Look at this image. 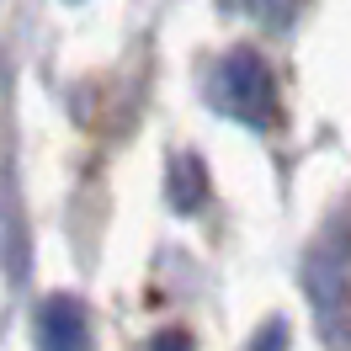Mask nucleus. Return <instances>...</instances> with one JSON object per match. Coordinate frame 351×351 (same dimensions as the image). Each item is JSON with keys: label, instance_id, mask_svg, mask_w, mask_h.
Masks as SVG:
<instances>
[{"label": "nucleus", "instance_id": "f257e3e1", "mask_svg": "<svg viewBox=\"0 0 351 351\" xmlns=\"http://www.w3.org/2000/svg\"><path fill=\"white\" fill-rule=\"evenodd\" d=\"M219 101L229 117H240L250 128H271L277 123V80L266 69L261 53L250 48H234L219 69Z\"/></svg>", "mask_w": 351, "mask_h": 351}, {"label": "nucleus", "instance_id": "f03ea898", "mask_svg": "<svg viewBox=\"0 0 351 351\" xmlns=\"http://www.w3.org/2000/svg\"><path fill=\"white\" fill-rule=\"evenodd\" d=\"M38 351H86V308L69 293H53L38 308Z\"/></svg>", "mask_w": 351, "mask_h": 351}, {"label": "nucleus", "instance_id": "7ed1b4c3", "mask_svg": "<svg viewBox=\"0 0 351 351\" xmlns=\"http://www.w3.org/2000/svg\"><path fill=\"white\" fill-rule=\"evenodd\" d=\"M165 192H171L176 213H197L202 202H208V171H202L197 154H176L171 165H165Z\"/></svg>", "mask_w": 351, "mask_h": 351}, {"label": "nucleus", "instance_id": "20e7f679", "mask_svg": "<svg viewBox=\"0 0 351 351\" xmlns=\"http://www.w3.org/2000/svg\"><path fill=\"white\" fill-rule=\"evenodd\" d=\"M250 351H287V325H282V319H271V325L256 335V346H250Z\"/></svg>", "mask_w": 351, "mask_h": 351}, {"label": "nucleus", "instance_id": "39448f33", "mask_svg": "<svg viewBox=\"0 0 351 351\" xmlns=\"http://www.w3.org/2000/svg\"><path fill=\"white\" fill-rule=\"evenodd\" d=\"M144 351H192V335H186V330H160Z\"/></svg>", "mask_w": 351, "mask_h": 351}]
</instances>
